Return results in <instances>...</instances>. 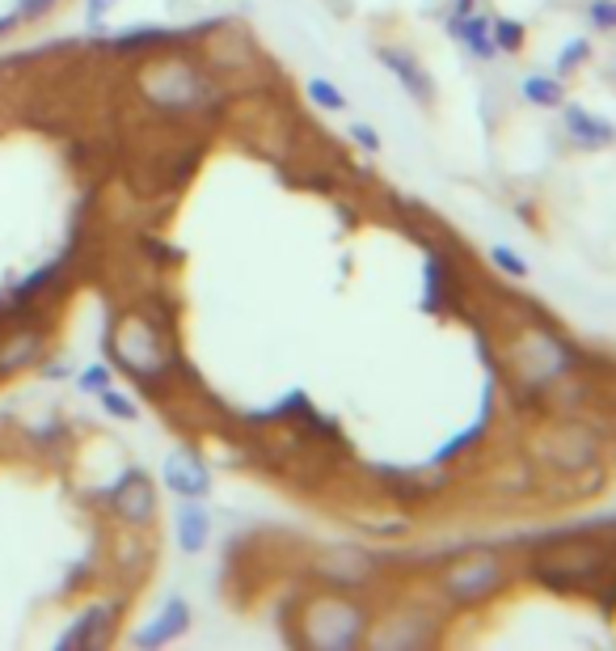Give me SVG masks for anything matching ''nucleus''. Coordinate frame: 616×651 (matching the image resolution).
I'll use <instances>...</instances> for the list:
<instances>
[{"instance_id": "1", "label": "nucleus", "mask_w": 616, "mask_h": 651, "mask_svg": "<svg viewBox=\"0 0 616 651\" xmlns=\"http://www.w3.org/2000/svg\"><path fill=\"white\" fill-rule=\"evenodd\" d=\"M528 576L549 592H578V588H604L616 576L613 546H583V542H562L557 550L532 558Z\"/></svg>"}, {"instance_id": "2", "label": "nucleus", "mask_w": 616, "mask_h": 651, "mask_svg": "<svg viewBox=\"0 0 616 651\" xmlns=\"http://www.w3.org/2000/svg\"><path fill=\"white\" fill-rule=\"evenodd\" d=\"M305 643L321 651H347L368 639V609L347 597H317L305 609Z\"/></svg>"}, {"instance_id": "3", "label": "nucleus", "mask_w": 616, "mask_h": 651, "mask_svg": "<svg viewBox=\"0 0 616 651\" xmlns=\"http://www.w3.org/2000/svg\"><path fill=\"white\" fill-rule=\"evenodd\" d=\"M502 588H507V563H502L495 550H486V555H465L456 567L444 571V579H439V592H444V601H448L452 609H469V605L490 601Z\"/></svg>"}, {"instance_id": "4", "label": "nucleus", "mask_w": 616, "mask_h": 651, "mask_svg": "<svg viewBox=\"0 0 616 651\" xmlns=\"http://www.w3.org/2000/svg\"><path fill=\"white\" fill-rule=\"evenodd\" d=\"M106 500H110V512L119 516L123 525H148L157 516V491H152L140 465L123 470V479L106 491Z\"/></svg>"}, {"instance_id": "5", "label": "nucleus", "mask_w": 616, "mask_h": 651, "mask_svg": "<svg viewBox=\"0 0 616 651\" xmlns=\"http://www.w3.org/2000/svg\"><path fill=\"white\" fill-rule=\"evenodd\" d=\"M376 60L389 69V73L397 76V85H402L405 94L414 97L418 106H431V102H435V81H431V73L418 64V55H414V51L397 48V43H380Z\"/></svg>"}, {"instance_id": "6", "label": "nucleus", "mask_w": 616, "mask_h": 651, "mask_svg": "<svg viewBox=\"0 0 616 651\" xmlns=\"http://www.w3.org/2000/svg\"><path fill=\"white\" fill-rule=\"evenodd\" d=\"M161 483H166L173 495H182V500H203V495L212 491V474H208V465H203L199 453L173 449V453L161 461Z\"/></svg>"}, {"instance_id": "7", "label": "nucleus", "mask_w": 616, "mask_h": 651, "mask_svg": "<svg viewBox=\"0 0 616 651\" xmlns=\"http://www.w3.org/2000/svg\"><path fill=\"white\" fill-rule=\"evenodd\" d=\"M423 250H427V271H423V309L427 314H444L452 301H456V266L452 259L439 250L435 242L423 238Z\"/></svg>"}, {"instance_id": "8", "label": "nucleus", "mask_w": 616, "mask_h": 651, "mask_svg": "<svg viewBox=\"0 0 616 651\" xmlns=\"http://www.w3.org/2000/svg\"><path fill=\"white\" fill-rule=\"evenodd\" d=\"M187 630H190V605L182 597H169L161 605V613L148 627L136 630V648H166L173 639H182Z\"/></svg>"}, {"instance_id": "9", "label": "nucleus", "mask_w": 616, "mask_h": 651, "mask_svg": "<svg viewBox=\"0 0 616 651\" xmlns=\"http://www.w3.org/2000/svg\"><path fill=\"white\" fill-rule=\"evenodd\" d=\"M173 537H178V550L182 555H203L208 550V537H212V516L199 500H187V504L173 512Z\"/></svg>"}, {"instance_id": "10", "label": "nucleus", "mask_w": 616, "mask_h": 651, "mask_svg": "<svg viewBox=\"0 0 616 651\" xmlns=\"http://www.w3.org/2000/svg\"><path fill=\"white\" fill-rule=\"evenodd\" d=\"M562 123H566L570 140L578 148H608L616 140V127L608 119H595L592 111L574 106V102H562Z\"/></svg>"}, {"instance_id": "11", "label": "nucleus", "mask_w": 616, "mask_h": 651, "mask_svg": "<svg viewBox=\"0 0 616 651\" xmlns=\"http://www.w3.org/2000/svg\"><path fill=\"white\" fill-rule=\"evenodd\" d=\"M115 609H119V601L115 605H94L89 613H81V618H76V627H68L64 634H60V643H55V648L60 651L102 648V643H106V634H110V618H115Z\"/></svg>"}, {"instance_id": "12", "label": "nucleus", "mask_w": 616, "mask_h": 651, "mask_svg": "<svg viewBox=\"0 0 616 651\" xmlns=\"http://www.w3.org/2000/svg\"><path fill=\"white\" fill-rule=\"evenodd\" d=\"M490 22H495V18H486V13L448 18V34L469 51V55H477V60H495L498 48H495V30H490Z\"/></svg>"}, {"instance_id": "13", "label": "nucleus", "mask_w": 616, "mask_h": 651, "mask_svg": "<svg viewBox=\"0 0 616 651\" xmlns=\"http://www.w3.org/2000/svg\"><path fill=\"white\" fill-rule=\"evenodd\" d=\"M520 94L528 97L532 106H541V111H553V106H562V102H566V85H562V76L528 73L520 81Z\"/></svg>"}, {"instance_id": "14", "label": "nucleus", "mask_w": 616, "mask_h": 651, "mask_svg": "<svg viewBox=\"0 0 616 651\" xmlns=\"http://www.w3.org/2000/svg\"><path fill=\"white\" fill-rule=\"evenodd\" d=\"M39 356H43V335H39V330H25V335H18L9 343V351L0 356V372H18V368L34 364Z\"/></svg>"}, {"instance_id": "15", "label": "nucleus", "mask_w": 616, "mask_h": 651, "mask_svg": "<svg viewBox=\"0 0 616 651\" xmlns=\"http://www.w3.org/2000/svg\"><path fill=\"white\" fill-rule=\"evenodd\" d=\"M490 30H495V48L502 55H520L523 43H528V25L516 22V18H495Z\"/></svg>"}, {"instance_id": "16", "label": "nucleus", "mask_w": 616, "mask_h": 651, "mask_svg": "<svg viewBox=\"0 0 616 651\" xmlns=\"http://www.w3.org/2000/svg\"><path fill=\"white\" fill-rule=\"evenodd\" d=\"M308 102L317 106V111H347V94L333 85V81H326V76H308Z\"/></svg>"}, {"instance_id": "17", "label": "nucleus", "mask_w": 616, "mask_h": 651, "mask_svg": "<svg viewBox=\"0 0 616 651\" xmlns=\"http://www.w3.org/2000/svg\"><path fill=\"white\" fill-rule=\"evenodd\" d=\"M490 263L507 275V280H528L532 275V266H528V259H520L511 245H490Z\"/></svg>"}, {"instance_id": "18", "label": "nucleus", "mask_w": 616, "mask_h": 651, "mask_svg": "<svg viewBox=\"0 0 616 651\" xmlns=\"http://www.w3.org/2000/svg\"><path fill=\"white\" fill-rule=\"evenodd\" d=\"M592 60V39H570L562 55H557V76H570L574 69H583Z\"/></svg>"}, {"instance_id": "19", "label": "nucleus", "mask_w": 616, "mask_h": 651, "mask_svg": "<svg viewBox=\"0 0 616 651\" xmlns=\"http://www.w3.org/2000/svg\"><path fill=\"white\" fill-rule=\"evenodd\" d=\"M97 398H102V407L110 410V414H115V419H123V423H127V419H136V402H131V398H127V393H119V389H102V393H97Z\"/></svg>"}, {"instance_id": "20", "label": "nucleus", "mask_w": 616, "mask_h": 651, "mask_svg": "<svg viewBox=\"0 0 616 651\" xmlns=\"http://www.w3.org/2000/svg\"><path fill=\"white\" fill-rule=\"evenodd\" d=\"M587 22L595 30H616V0H592L587 4Z\"/></svg>"}, {"instance_id": "21", "label": "nucleus", "mask_w": 616, "mask_h": 651, "mask_svg": "<svg viewBox=\"0 0 616 651\" xmlns=\"http://www.w3.org/2000/svg\"><path fill=\"white\" fill-rule=\"evenodd\" d=\"M169 34L166 30H131V34H123L119 39V51H136V48H148V43H166Z\"/></svg>"}, {"instance_id": "22", "label": "nucleus", "mask_w": 616, "mask_h": 651, "mask_svg": "<svg viewBox=\"0 0 616 651\" xmlns=\"http://www.w3.org/2000/svg\"><path fill=\"white\" fill-rule=\"evenodd\" d=\"M106 386H110V368H106V364H89V368L81 372V389H85V393H102Z\"/></svg>"}, {"instance_id": "23", "label": "nucleus", "mask_w": 616, "mask_h": 651, "mask_svg": "<svg viewBox=\"0 0 616 651\" xmlns=\"http://www.w3.org/2000/svg\"><path fill=\"white\" fill-rule=\"evenodd\" d=\"M351 140H355L363 153H380V132L376 127H368V123H355V127H351Z\"/></svg>"}, {"instance_id": "24", "label": "nucleus", "mask_w": 616, "mask_h": 651, "mask_svg": "<svg viewBox=\"0 0 616 651\" xmlns=\"http://www.w3.org/2000/svg\"><path fill=\"white\" fill-rule=\"evenodd\" d=\"M60 0H18V18L22 22H34V18H43V13H51Z\"/></svg>"}, {"instance_id": "25", "label": "nucleus", "mask_w": 616, "mask_h": 651, "mask_svg": "<svg viewBox=\"0 0 616 651\" xmlns=\"http://www.w3.org/2000/svg\"><path fill=\"white\" fill-rule=\"evenodd\" d=\"M115 9V0H85V22L89 25H102V18Z\"/></svg>"}, {"instance_id": "26", "label": "nucleus", "mask_w": 616, "mask_h": 651, "mask_svg": "<svg viewBox=\"0 0 616 651\" xmlns=\"http://www.w3.org/2000/svg\"><path fill=\"white\" fill-rule=\"evenodd\" d=\"M18 25H22V18H18V9H13V13H0V39H4V34H13Z\"/></svg>"}, {"instance_id": "27", "label": "nucleus", "mask_w": 616, "mask_h": 651, "mask_svg": "<svg viewBox=\"0 0 616 651\" xmlns=\"http://www.w3.org/2000/svg\"><path fill=\"white\" fill-rule=\"evenodd\" d=\"M477 0H452V18H465V13H474Z\"/></svg>"}]
</instances>
